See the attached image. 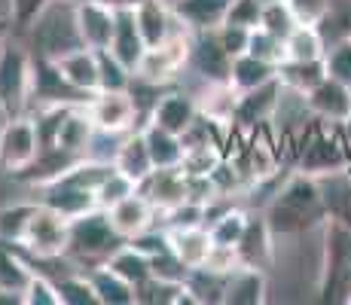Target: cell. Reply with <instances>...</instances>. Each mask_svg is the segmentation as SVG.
Returning <instances> with one entry per match:
<instances>
[{
	"label": "cell",
	"instance_id": "obj_27",
	"mask_svg": "<svg viewBox=\"0 0 351 305\" xmlns=\"http://www.w3.org/2000/svg\"><path fill=\"white\" fill-rule=\"evenodd\" d=\"M272 244H275V235L269 229L266 217H251L245 226V235L239 241V254H241V263L245 266H256V269H266L269 260H272Z\"/></svg>",
	"mask_w": 351,
	"mask_h": 305
},
{
	"label": "cell",
	"instance_id": "obj_53",
	"mask_svg": "<svg viewBox=\"0 0 351 305\" xmlns=\"http://www.w3.org/2000/svg\"><path fill=\"white\" fill-rule=\"evenodd\" d=\"M339 128H342V138H346V147H348V153H351V113L339 122Z\"/></svg>",
	"mask_w": 351,
	"mask_h": 305
},
{
	"label": "cell",
	"instance_id": "obj_32",
	"mask_svg": "<svg viewBox=\"0 0 351 305\" xmlns=\"http://www.w3.org/2000/svg\"><path fill=\"white\" fill-rule=\"evenodd\" d=\"M107 266L113 269L117 275H123L125 281H132L134 287H141L144 281L153 278V260L147 254H141L138 247H132L128 241H123L110 256H107Z\"/></svg>",
	"mask_w": 351,
	"mask_h": 305
},
{
	"label": "cell",
	"instance_id": "obj_17",
	"mask_svg": "<svg viewBox=\"0 0 351 305\" xmlns=\"http://www.w3.org/2000/svg\"><path fill=\"white\" fill-rule=\"evenodd\" d=\"M156 214L159 211L150 205V199H147L141 189H134V193L125 195L123 202H117L113 208H107V217H110L113 232H117L123 241L134 239V235H141L144 229H150L153 223H156V220H153Z\"/></svg>",
	"mask_w": 351,
	"mask_h": 305
},
{
	"label": "cell",
	"instance_id": "obj_47",
	"mask_svg": "<svg viewBox=\"0 0 351 305\" xmlns=\"http://www.w3.org/2000/svg\"><path fill=\"white\" fill-rule=\"evenodd\" d=\"M285 3L293 12L296 25H315V28H321L333 0H285Z\"/></svg>",
	"mask_w": 351,
	"mask_h": 305
},
{
	"label": "cell",
	"instance_id": "obj_43",
	"mask_svg": "<svg viewBox=\"0 0 351 305\" xmlns=\"http://www.w3.org/2000/svg\"><path fill=\"white\" fill-rule=\"evenodd\" d=\"M247 52L260 61H269V64L281 67L285 64V40L269 34L266 28H254L251 40H247Z\"/></svg>",
	"mask_w": 351,
	"mask_h": 305
},
{
	"label": "cell",
	"instance_id": "obj_30",
	"mask_svg": "<svg viewBox=\"0 0 351 305\" xmlns=\"http://www.w3.org/2000/svg\"><path fill=\"white\" fill-rule=\"evenodd\" d=\"M278 77V67L269 64V61L254 58L251 52H241V56L232 58V67H229V83H232L235 92H251L256 86L269 83V80Z\"/></svg>",
	"mask_w": 351,
	"mask_h": 305
},
{
	"label": "cell",
	"instance_id": "obj_26",
	"mask_svg": "<svg viewBox=\"0 0 351 305\" xmlns=\"http://www.w3.org/2000/svg\"><path fill=\"white\" fill-rule=\"evenodd\" d=\"M199 104V117H205L214 125H229L235 122V104H239V92L232 83H205V89L195 95Z\"/></svg>",
	"mask_w": 351,
	"mask_h": 305
},
{
	"label": "cell",
	"instance_id": "obj_10",
	"mask_svg": "<svg viewBox=\"0 0 351 305\" xmlns=\"http://www.w3.org/2000/svg\"><path fill=\"white\" fill-rule=\"evenodd\" d=\"M34 193H37V202L56 208L58 214L71 217V220L98 208L95 189L77 186V183H71L67 178H62V174H58V178H52V180H46V183H40V186H34Z\"/></svg>",
	"mask_w": 351,
	"mask_h": 305
},
{
	"label": "cell",
	"instance_id": "obj_29",
	"mask_svg": "<svg viewBox=\"0 0 351 305\" xmlns=\"http://www.w3.org/2000/svg\"><path fill=\"white\" fill-rule=\"evenodd\" d=\"M141 132H144L147 150H150V156H153V165L156 168L180 165V159H184V138H180V134L168 132V128L156 125V122H147Z\"/></svg>",
	"mask_w": 351,
	"mask_h": 305
},
{
	"label": "cell",
	"instance_id": "obj_41",
	"mask_svg": "<svg viewBox=\"0 0 351 305\" xmlns=\"http://www.w3.org/2000/svg\"><path fill=\"white\" fill-rule=\"evenodd\" d=\"M324 67H327V77L339 80V83L351 86V34L327 43L324 52Z\"/></svg>",
	"mask_w": 351,
	"mask_h": 305
},
{
	"label": "cell",
	"instance_id": "obj_22",
	"mask_svg": "<svg viewBox=\"0 0 351 305\" xmlns=\"http://www.w3.org/2000/svg\"><path fill=\"white\" fill-rule=\"evenodd\" d=\"M110 52L117 56L128 71H138L141 58L147 52V43L138 31V22H134V12H132V3L125 6H117V31H113V43H110Z\"/></svg>",
	"mask_w": 351,
	"mask_h": 305
},
{
	"label": "cell",
	"instance_id": "obj_14",
	"mask_svg": "<svg viewBox=\"0 0 351 305\" xmlns=\"http://www.w3.org/2000/svg\"><path fill=\"white\" fill-rule=\"evenodd\" d=\"M281 95H285V86L281 80H269V83L256 86L251 92H239V104H235V122L247 132H256V125L269 122L278 113Z\"/></svg>",
	"mask_w": 351,
	"mask_h": 305
},
{
	"label": "cell",
	"instance_id": "obj_1",
	"mask_svg": "<svg viewBox=\"0 0 351 305\" xmlns=\"http://www.w3.org/2000/svg\"><path fill=\"white\" fill-rule=\"evenodd\" d=\"M263 217H266L275 239H293V235H306L324 226L327 223V202H324L321 178H312L306 171L290 174L275 189Z\"/></svg>",
	"mask_w": 351,
	"mask_h": 305
},
{
	"label": "cell",
	"instance_id": "obj_57",
	"mask_svg": "<svg viewBox=\"0 0 351 305\" xmlns=\"http://www.w3.org/2000/svg\"><path fill=\"white\" fill-rule=\"evenodd\" d=\"M104 3H113V6H125V3H134V0H104Z\"/></svg>",
	"mask_w": 351,
	"mask_h": 305
},
{
	"label": "cell",
	"instance_id": "obj_6",
	"mask_svg": "<svg viewBox=\"0 0 351 305\" xmlns=\"http://www.w3.org/2000/svg\"><path fill=\"white\" fill-rule=\"evenodd\" d=\"M40 150V132H37V122L28 113L22 117H12L0 125V168H6L10 174H22L37 162Z\"/></svg>",
	"mask_w": 351,
	"mask_h": 305
},
{
	"label": "cell",
	"instance_id": "obj_11",
	"mask_svg": "<svg viewBox=\"0 0 351 305\" xmlns=\"http://www.w3.org/2000/svg\"><path fill=\"white\" fill-rule=\"evenodd\" d=\"M190 67L205 83H229V67L232 56L223 49L217 31H195L193 49H190Z\"/></svg>",
	"mask_w": 351,
	"mask_h": 305
},
{
	"label": "cell",
	"instance_id": "obj_44",
	"mask_svg": "<svg viewBox=\"0 0 351 305\" xmlns=\"http://www.w3.org/2000/svg\"><path fill=\"white\" fill-rule=\"evenodd\" d=\"M260 28H266L269 34L285 40L287 34L296 28V19H293V12L287 10L285 0H266V3H263V16H260Z\"/></svg>",
	"mask_w": 351,
	"mask_h": 305
},
{
	"label": "cell",
	"instance_id": "obj_55",
	"mask_svg": "<svg viewBox=\"0 0 351 305\" xmlns=\"http://www.w3.org/2000/svg\"><path fill=\"white\" fill-rule=\"evenodd\" d=\"M339 302H346V305H351V284H348V287H346V293H342V300Z\"/></svg>",
	"mask_w": 351,
	"mask_h": 305
},
{
	"label": "cell",
	"instance_id": "obj_16",
	"mask_svg": "<svg viewBox=\"0 0 351 305\" xmlns=\"http://www.w3.org/2000/svg\"><path fill=\"white\" fill-rule=\"evenodd\" d=\"M199 119V104H195V95H186L180 89H171V92H162L153 104L150 117L147 122H156V125L168 128V132L180 134L184 138L190 132V125Z\"/></svg>",
	"mask_w": 351,
	"mask_h": 305
},
{
	"label": "cell",
	"instance_id": "obj_15",
	"mask_svg": "<svg viewBox=\"0 0 351 305\" xmlns=\"http://www.w3.org/2000/svg\"><path fill=\"white\" fill-rule=\"evenodd\" d=\"M138 189L150 199V205L159 214L178 208L180 202H186V174L180 165L174 168H153L144 180L138 183Z\"/></svg>",
	"mask_w": 351,
	"mask_h": 305
},
{
	"label": "cell",
	"instance_id": "obj_50",
	"mask_svg": "<svg viewBox=\"0 0 351 305\" xmlns=\"http://www.w3.org/2000/svg\"><path fill=\"white\" fill-rule=\"evenodd\" d=\"M132 247H138L141 254H147L150 260H156V256H165L171 254V241H168V229L165 232H159V229H144L141 235H134V239H128Z\"/></svg>",
	"mask_w": 351,
	"mask_h": 305
},
{
	"label": "cell",
	"instance_id": "obj_56",
	"mask_svg": "<svg viewBox=\"0 0 351 305\" xmlns=\"http://www.w3.org/2000/svg\"><path fill=\"white\" fill-rule=\"evenodd\" d=\"M342 174L351 180V153H348V162H346V168H342Z\"/></svg>",
	"mask_w": 351,
	"mask_h": 305
},
{
	"label": "cell",
	"instance_id": "obj_12",
	"mask_svg": "<svg viewBox=\"0 0 351 305\" xmlns=\"http://www.w3.org/2000/svg\"><path fill=\"white\" fill-rule=\"evenodd\" d=\"M95 132L98 128H95V122H92L89 110H86V104H71V107H64L62 119H58L52 147H58V150L73 156V159H86Z\"/></svg>",
	"mask_w": 351,
	"mask_h": 305
},
{
	"label": "cell",
	"instance_id": "obj_19",
	"mask_svg": "<svg viewBox=\"0 0 351 305\" xmlns=\"http://www.w3.org/2000/svg\"><path fill=\"white\" fill-rule=\"evenodd\" d=\"M306 107H308V113H315L321 122H336V125H339L351 113V86L327 77L324 83H318L306 95Z\"/></svg>",
	"mask_w": 351,
	"mask_h": 305
},
{
	"label": "cell",
	"instance_id": "obj_36",
	"mask_svg": "<svg viewBox=\"0 0 351 305\" xmlns=\"http://www.w3.org/2000/svg\"><path fill=\"white\" fill-rule=\"evenodd\" d=\"M247 220H251V214H247L245 208H235V205L223 208V211L214 214L211 223H208L211 241H214V244H226V247H239L241 235H245Z\"/></svg>",
	"mask_w": 351,
	"mask_h": 305
},
{
	"label": "cell",
	"instance_id": "obj_31",
	"mask_svg": "<svg viewBox=\"0 0 351 305\" xmlns=\"http://www.w3.org/2000/svg\"><path fill=\"white\" fill-rule=\"evenodd\" d=\"M278 80L285 86V92L306 98L315 86L327 80V67H324V58L321 61H285L278 67Z\"/></svg>",
	"mask_w": 351,
	"mask_h": 305
},
{
	"label": "cell",
	"instance_id": "obj_18",
	"mask_svg": "<svg viewBox=\"0 0 351 305\" xmlns=\"http://www.w3.org/2000/svg\"><path fill=\"white\" fill-rule=\"evenodd\" d=\"M132 12H134V22H138V31L144 37L147 49L165 43L174 34V22L178 19H174V10L168 0H134Z\"/></svg>",
	"mask_w": 351,
	"mask_h": 305
},
{
	"label": "cell",
	"instance_id": "obj_51",
	"mask_svg": "<svg viewBox=\"0 0 351 305\" xmlns=\"http://www.w3.org/2000/svg\"><path fill=\"white\" fill-rule=\"evenodd\" d=\"M49 3V0H10V19H12V28H22L28 31L31 22L40 16V10Z\"/></svg>",
	"mask_w": 351,
	"mask_h": 305
},
{
	"label": "cell",
	"instance_id": "obj_3",
	"mask_svg": "<svg viewBox=\"0 0 351 305\" xmlns=\"http://www.w3.org/2000/svg\"><path fill=\"white\" fill-rule=\"evenodd\" d=\"M34 89V56L28 46L6 37L0 43V117H22L31 104Z\"/></svg>",
	"mask_w": 351,
	"mask_h": 305
},
{
	"label": "cell",
	"instance_id": "obj_33",
	"mask_svg": "<svg viewBox=\"0 0 351 305\" xmlns=\"http://www.w3.org/2000/svg\"><path fill=\"white\" fill-rule=\"evenodd\" d=\"M31 278H34V269L16 254V244L0 241V293L25 296V287L31 284Z\"/></svg>",
	"mask_w": 351,
	"mask_h": 305
},
{
	"label": "cell",
	"instance_id": "obj_7",
	"mask_svg": "<svg viewBox=\"0 0 351 305\" xmlns=\"http://www.w3.org/2000/svg\"><path fill=\"white\" fill-rule=\"evenodd\" d=\"M190 49H193V31L174 28V34L165 40V43H159V46H153V49L144 52V58H141L134 77L144 80V83H150V86L171 83V80L178 77L180 67L190 64Z\"/></svg>",
	"mask_w": 351,
	"mask_h": 305
},
{
	"label": "cell",
	"instance_id": "obj_2",
	"mask_svg": "<svg viewBox=\"0 0 351 305\" xmlns=\"http://www.w3.org/2000/svg\"><path fill=\"white\" fill-rule=\"evenodd\" d=\"M28 34L34 43V56L49 61L86 46L77 25V0H49L31 22Z\"/></svg>",
	"mask_w": 351,
	"mask_h": 305
},
{
	"label": "cell",
	"instance_id": "obj_46",
	"mask_svg": "<svg viewBox=\"0 0 351 305\" xmlns=\"http://www.w3.org/2000/svg\"><path fill=\"white\" fill-rule=\"evenodd\" d=\"M263 3H266V0H232L223 25H239V28H247V31L260 28Z\"/></svg>",
	"mask_w": 351,
	"mask_h": 305
},
{
	"label": "cell",
	"instance_id": "obj_49",
	"mask_svg": "<svg viewBox=\"0 0 351 305\" xmlns=\"http://www.w3.org/2000/svg\"><path fill=\"white\" fill-rule=\"evenodd\" d=\"M239 266H241V254H239V247L214 244L211 254H208V260H205V266H202V269H208V272L223 275V278H226V275H232Z\"/></svg>",
	"mask_w": 351,
	"mask_h": 305
},
{
	"label": "cell",
	"instance_id": "obj_34",
	"mask_svg": "<svg viewBox=\"0 0 351 305\" xmlns=\"http://www.w3.org/2000/svg\"><path fill=\"white\" fill-rule=\"evenodd\" d=\"M327 52V40L315 25H296L285 37V61H321Z\"/></svg>",
	"mask_w": 351,
	"mask_h": 305
},
{
	"label": "cell",
	"instance_id": "obj_21",
	"mask_svg": "<svg viewBox=\"0 0 351 305\" xmlns=\"http://www.w3.org/2000/svg\"><path fill=\"white\" fill-rule=\"evenodd\" d=\"M232 0H174V19L186 31H217L226 22V12Z\"/></svg>",
	"mask_w": 351,
	"mask_h": 305
},
{
	"label": "cell",
	"instance_id": "obj_13",
	"mask_svg": "<svg viewBox=\"0 0 351 305\" xmlns=\"http://www.w3.org/2000/svg\"><path fill=\"white\" fill-rule=\"evenodd\" d=\"M77 25L89 49H110L113 31H117V6L104 0H77Z\"/></svg>",
	"mask_w": 351,
	"mask_h": 305
},
{
	"label": "cell",
	"instance_id": "obj_9",
	"mask_svg": "<svg viewBox=\"0 0 351 305\" xmlns=\"http://www.w3.org/2000/svg\"><path fill=\"white\" fill-rule=\"evenodd\" d=\"M348 162V147L346 138L330 141V132L321 128V132H312L308 141L300 150V171L312 174V178H330V174L342 171Z\"/></svg>",
	"mask_w": 351,
	"mask_h": 305
},
{
	"label": "cell",
	"instance_id": "obj_45",
	"mask_svg": "<svg viewBox=\"0 0 351 305\" xmlns=\"http://www.w3.org/2000/svg\"><path fill=\"white\" fill-rule=\"evenodd\" d=\"M134 189H138V183L128 180L123 171H113L110 178L98 186V193H95L98 195V208H104V211H107V208H113L117 202H123L125 195H132Z\"/></svg>",
	"mask_w": 351,
	"mask_h": 305
},
{
	"label": "cell",
	"instance_id": "obj_37",
	"mask_svg": "<svg viewBox=\"0 0 351 305\" xmlns=\"http://www.w3.org/2000/svg\"><path fill=\"white\" fill-rule=\"evenodd\" d=\"M37 208V199L31 202H16V205H6L0 208V241L6 244H22L25 239V229H28V220Z\"/></svg>",
	"mask_w": 351,
	"mask_h": 305
},
{
	"label": "cell",
	"instance_id": "obj_52",
	"mask_svg": "<svg viewBox=\"0 0 351 305\" xmlns=\"http://www.w3.org/2000/svg\"><path fill=\"white\" fill-rule=\"evenodd\" d=\"M217 37L220 43H223V49L229 56H241V52H247V40H251V31L247 28H239V25H220L217 28Z\"/></svg>",
	"mask_w": 351,
	"mask_h": 305
},
{
	"label": "cell",
	"instance_id": "obj_24",
	"mask_svg": "<svg viewBox=\"0 0 351 305\" xmlns=\"http://www.w3.org/2000/svg\"><path fill=\"white\" fill-rule=\"evenodd\" d=\"M168 241H171V254L184 263L186 269H202L211 254L214 241L208 226H184V229H168Z\"/></svg>",
	"mask_w": 351,
	"mask_h": 305
},
{
	"label": "cell",
	"instance_id": "obj_25",
	"mask_svg": "<svg viewBox=\"0 0 351 305\" xmlns=\"http://www.w3.org/2000/svg\"><path fill=\"white\" fill-rule=\"evenodd\" d=\"M113 165H117V171H123L128 180L141 183L147 178V174L153 171V156L147 150V141H144V132H128L125 141L117 147V153H113Z\"/></svg>",
	"mask_w": 351,
	"mask_h": 305
},
{
	"label": "cell",
	"instance_id": "obj_39",
	"mask_svg": "<svg viewBox=\"0 0 351 305\" xmlns=\"http://www.w3.org/2000/svg\"><path fill=\"white\" fill-rule=\"evenodd\" d=\"M223 162L217 141H202V144H186L184 147V159L180 168L184 174H214V168Z\"/></svg>",
	"mask_w": 351,
	"mask_h": 305
},
{
	"label": "cell",
	"instance_id": "obj_42",
	"mask_svg": "<svg viewBox=\"0 0 351 305\" xmlns=\"http://www.w3.org/2000/svg\"><path fill=\"white\" fill-rule=\"evenodd\" d=\"M56 287L62 296V305H101L89 275H67L56 281Z\"/></svg>",
	"mask_w": 351,
	"mask_h": 305
},
{
	"label": "cell",
	"instance_id": "obj_20",
	"mask_svg": "<svg viewBox=\"0 0 351 305\" xmlns=\"http://www.w3.org/2000/svg\"><path fill=\"white\" fill-rule=\"evenodd\" d=\"M56 71L62 73V80L67 86H73L83 95H95L98 92V52L89 46H80V49L67 52V56L52 61Z\"/></svg>",
	"mask_w": 351,
	"mask_h": 305
},
{
	"label": "cell",
	"instance_id": "obj_54",
	"mask_svg": "<svg viewBox=\"0 0 351 305\" xmlns=\"http://www.w3.org/2000/svg\"><path fill=\"white\" fill-rule=\"evenodd\" d=\"M10 31H12V19H0V43L10 37Z\"/></svg>",
	"mask_w": 351,
	"mask_h": 305
},
{
	"label": "cell",
	"instance_id": "obj_40",
	"mask_svg": "<svg viewBox=\"0 0 351 305\" xmlns=\"http://www.w3.org/2000/svg\"><path fill=\"white\" fill-rule=\"evenodd\" d=\"M247 174H251L254 180H266L275 174V168H278V153H275V147L269 144L263 134H256V138L247 144Z\"/></svg>",
	"mask_w": 351,
	"mask_h": 305
},
{
	"label": "cell",
	"instance_id": "obj_35",
	"mask_svg": "<svg viewBox=\"0 0 351 305\" xmlns=\"http://www.w3.org/2000/svg\"><path fill=\"white\" fill-rule=\"evenodd\" d=\"M324 202H327V220L351 229V180L342 171L321 178Z\"/></svg>",
	"mask_w": 351,
	"mask_h": 305
},
{
	"label": "cell",
	"instance_id": "obj_38",
	"mask_svg": "<svg viewBox=\"0 0 351 305\" xmlns=\"http://www.w3.org/2000/svg\"><path fill=\"white\" fill-rule=\"evenodd\" d=\"M134 73L110 49L98 52V92H128Z\"/></svg>",
	"mask_w": 351,
	"mask_h": 305
},
{
	"label": "cell",
	"instance_id": "obj_23",
	"mask_svg": "<svg viewBox=\"0 0 351 305\" xmlns=\"http://www.w3.org/2000/svg\"><path fill=\"white\" fill-rule=\"evenodd\" d=\"M269 293L266 272L256 266H245L241 263L232 275L226 278V290H223V302L226 305H263Z\"/></svg>",
	"mask_w": 351,
	"mask_h": 305
},
{
	"label": "cell",
	"instance_id": "obj_48",
	"mask_svg": "<svg viewBox=\"0 0 351 305\" xmlns=\"http://www.w3.org/2000/svg\"><path fill=\"white\" fill-rule=\"evenodd\" d=\"M22 300H25V305H62V296H58L56 281H49L46 275H37V272H34L28 287H25Z\"/></svg>",
	"mask_w": 351,
	"mask_h": 305
},
{
	"label": "cell",
	"instance_id": "obj_4",
	"mask_svg": "<svg viewBox=\"0 0 351 305\" xmlns=\"http://www.w3.org/2000/svg\"><path fill=\"white\" fill-rule=\"evenodd\" d=\"M123 244L110 226V217L104 208L86 211L71 220V241H67V256L77 263H89V266H101L113 250Z\"/></svg>",
	"mask_w": 351,
	"mask_h": 305
},
{
	"label": "cell",
	"instance_id": "obj_28",
	"mask_svg": "<svg viewBox=\"0 0 351 305\" xmlns=\"http://www.w3.org/2000/svg\"><path fill=\"white\" fill-rule=\"evenodd\" d=\"M89 278L101 305H138V287L132 281H125L123 275H117L107 263L92 266Z\"/></svg>",
	"mask_w": 351,
	"mask_h": 305
},
{
	"label": "cell",
	"instance_id": "obj_5",
	"mask_svg": "<svg viewBox=\"0 0 351 305\" xmlns=\"http://www.w3.org/2000/svg\"><path fill=\"white\" fill-rule=\"evenodd\" d=\"M67 241H71V217L37 202L19 247L31 260H58V256H67Z\"/></svg>",
	"mask_w": 351,
	"mask_h": 305
},
{
	"label": "cell",
	"instance_id": "obj_8",
	"mask_svg": "<svg viewBox=\"0 0 351 305\" xmlns=\"http://www.w3.org/2000/svg\"><path fill=\"white\" fill-rule=\"evenodd\" d=\"M86 110H89L98 132L110 134V138L134 132V122L141 119L132 92H95L86 101Z\"/></svg>",
	"mask_w": 351,
	"mask_h": 305
}]
</instances>
